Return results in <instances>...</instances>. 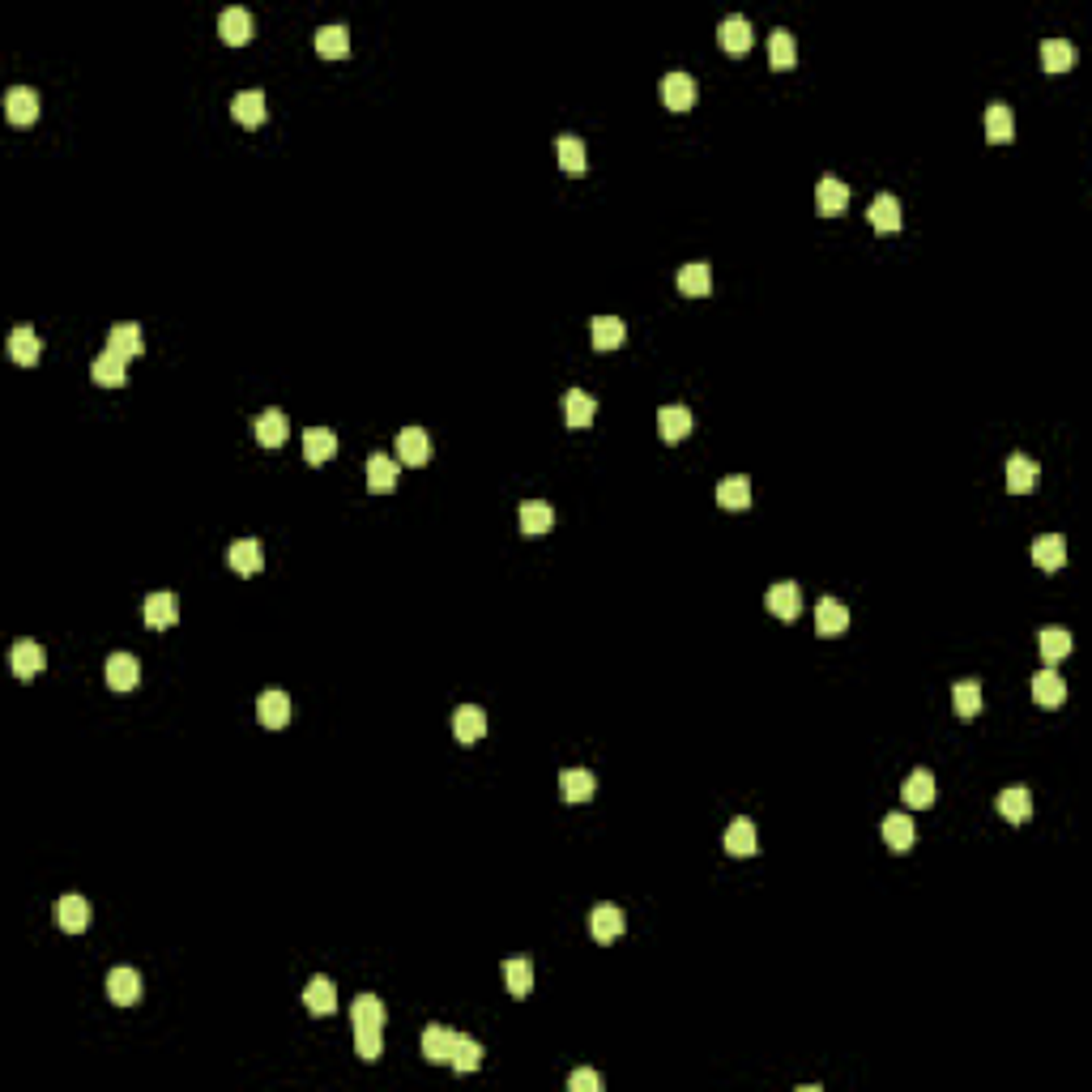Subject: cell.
Instances as JSON below:
<instances>
[{
    "label": "cell",
    "mask_w": 1092,
    "mask_h": 1092,
    "mask_svg": "<svg viewBox=\"0 0 1092 1092\" xmlns=\"http://www.w3.org/2000/svg\"><path fill=\"white\" fill-rule=\"evenodd\" d=\"M691 427H696V415H691L688 405H662L658 410V431L666 444H683L691 435Z\"/></svg>",
    "instance_id": "obj_1"
},
{
    "label": "cell",
    "mask_w": 1092,
    "mask_h": 1092,
    "mask_svg": "<svg viewBox=\"0 0 1092 1092\" xmlns=\"http://www.w3.org/2000/svg\"><path fill=\"white\" fill-rule=\"evenodd\" d=\"M662 102L670 112H691L696 107V77L688 73H666L662 77Z\"/></svg>",
    "instance_id": "obj_2"
},
{
    "label": "cell",
    "mask_w": 1092,
    "mask_h": 1092,
    "mask_svg": "<svg viewBox=\"0 0 1092 1092\" xmlns=\"http://www.w3.org/2000/svg\"><path fill=\"white\" fill-rule=\"evenodd\" d=\"M5 116H9V124H18V129L34 124L39 120V94H34L31 86H13V90L5 94Z\"/></svg>",
    "instance_id": "obj_3"
},
{
    "label": "cell",
    "mask_w": 1092,
    "mask_h": 1092,
    "mask_svg": "<svg viewBox=\"0 0 1092 1092\" xmlns=\"http://www.w3.org/2000/svg\"><path fill=\"white\" fill-rule=\"evenodd\" d=\"M431 457V440H427L423 427H402L397 431V461L402 466H427Z\"/></svg>",
    "instance_id": "obj_4"
},
{
    "label": "cell",
    "mask_w": 1092,
    "mask_h": 1092,
    "mask_svg": "<svg viewBox=\"0 0 1092 1092\" xmlns=\"http://www.w3.org/2000/svg\"><path fill=\"white\" fill-rule=\"evenodd\" d=\"M751 39H756V31H751V21L743 18V13H730V18L717 26V43L730 51V56H743V51H751Z\"/></svg>",
    "instance_id": "obj_5"
},
{
    "label": "cell",
    "mask_w": 1092,
    "mask_h": 1092,
    "mask_svg": "<svg viewBox=\"0 0 1092 1092\" xmlns=\"http://www.w3.org/2000/svg\"><path fill=\"white\" fill-rule=\"evenodd\" d=\"M1037 483H1042V466L1032 461V457L1016 453L1012 461H1007V491L1012 496H1029V491H1037Z\"/></svg>",
    "instance_id": "obj_6"
},
{
    "label": "cell",
    "mask_w": 1092,
    "mask_h": 1092,
    "mask_svg": "<svg viewBox=\"0 0 1092 1092\" xmlns=\"http://www.w3.org/2000/svg\"><path fill=\"white\" fill-rule=\"evenodd\" d=\"M589 931H594L597 943H615L619 935L627 931V918L619 905H597L594 913H589Z\"/></svg>",
    "instance_id": "obj_7"
},
{
    "label": "cell",
    "mask_w": 1092,
    "mask_h": 1092,
    "mask_svg": "<svg viewBox=\"0 0 1092 1092\" xmlns=\"http://www.w3.org/2000/svg\"><path fill=\"white\" fill-rule=\"evenodd\" d=\"M9 666H13V675L18 678H34V675H43V666H48V653H43L39 640H18L13 653H9Z\"/></svg>",
    "instance_id": "obj_8"
},
{
    "label": "cell",
    "mask_w": 1092,
    "mask_h": 1092,
    "mask_svg": "<svg viewBox=\"0 0 1092 1092\" xmlns=\"http://www.w3.org/2000/svg\"><path fill=\"white\" fill-rule=\"evenodd\" d=\"M850 627V610H845V602L840 597H819L815 607V632L819 636H840Z\"/></svg>",
    "instance_id": "obj_9"
},
{
    "label": "cell",
    "mask_w": 1092,
    "mask_h": 1092,
    "mask_svg": "<svg viewBox=\"0 0 1092 1092\" xmlns=\"http://www.w3.org/2000/svg\"><path fill=\"white\" fill-rule=\"evenodd\" d=\"M39 354H43V337L34 334L31 324H18L9 334V359L13 363H21V367H34L39 363Z\"/></svg>",
    "instance_id": "obj_10"
},
{
    "label": "cell",
    "mask_w": 1092,
    "mask_h": 1092,
    "mask_svg": "<svg viewBox=\"0 0 1092 1092\" xmlns=\"http://www.w3.org/2000/svg\"><path fill=\"white\" fill-rule=\"evenodd\" d=\"M764 602H769L772 615L789 623V619H799V610H802V589L794 585V580H777V585L769 589V597H764Z\"/></svg>",
    "instance_id": "obj_11"
},
{
    "label": "cell",
    "mask_w": 1092,
    "mask_h": 1092,
    "mask_svg": "<svg viewBox=\"0 0 1092 1092\" xmlns=\"http://www.w3.org/2000/svg\"><path fill=\"white\" fill-rule=\"evenodd\" d=\"M756 850H759V837H756V824L751 819H734L726 828V853L730 858H756Z\"/></svg>",
    "instance_id": "obj_12"
},
{
    "label": "cell",
    "mask_w": 1092,
    "mask_h": 1092,
    "mask_svg": "<svg viewBox=\"0 0 1092 1092\" xmlns=\"http://www.w3.org/2000/svg\"><path fill=\"white\" fill-rule=\"evenodd\" d=\"M1032 564L1042 567V572H1058V567L1067 564V538L1062 534H1042L1037 542H1032Z\"/></svg>",
    "instance_id": "obj_13"
},
{
    "label": "cell",
    "mask_w": 1092,
    "mask_h": 1092,
    "mask_svg": "<svg viewBox=\"0 0 1092 1092\" xmlns=\"http://www.w3.org/2000/svg\"><path fill=\"white\" fill-rule=\"evenodd\" d=\"M107 683H112V691H132L137 683H142V666H137V658L132 653H112L107 658Z\"/></svg>",
    "instance_id": "obj_14"
},
{
    "label": "cell",
    "mask_w": 1092,
    "mask_h": 1092,
    "mask_svg": "<svg viewBox=\"0 0 1092 1092\" xmlns=\"http://www.w3.org/2000/svg\"><path fill=\"white\" fill-rule=\"evenodd\" d=\"M107 994H112V1003H120V1007H132V1003L142 999V977H137V969H112L107 973Z\"/></svg>",
    "instance_id": "obj_15"
},
{
    "label": "cell",
    "mask_w": 1092,
    "mask_h": 1092,
    "mask_svg": "<svg viewBox=\"0 0 1092 1092\" xmlns=\"http://www.w3.org/2000/svg\"><path fill=\"white\" fill-rule=\"evenodd\" d=\"M999 815L1007 819V824H1029L1032 819V794L1024 785H1007L999 794Z\"/></svg>",
    "instance_id": "obj_16"
},
{
    "label": "cell",
    "mask_w": 1092,
    "mask_h": 1092,
    "mask_svg": "<svg viewBox=\"0 0 1092 1092\" xmlns=\"http://www.w3.org/2000/svg\"><path fill=\"white\" fill-rule=\"evenodd\" d=\"M56 921H61V931H69V935L86 931V926H90V905H86V896H61L56 900Z\"/></svg>",
    "instance_id": "obj_17"
},
{
    "label": "cell",
    "mask_w": 1092,
    "mask_h": 1092,
    "mask_svg": "<svg viewBox=\"0 0 1092 1092\" xmlns=\"http://www.w3.org/2000/svg\"><path fill=\"white\" fill-rule=\"evenodd\" d=\"M226 564L239 572V577H253V572H261V542L256 538H235L231 551H226Z\"/></svg>",
    "instance_id": "obj_18"
},
{
    "label": "cell",
    "mask_w": 1092,
    "mask_h": 1092,
    "mask_svg": "<svg viewBox=\"0 0 1092 1092\" xmlns=\"http://www.w3.org/2000/svg\"><path fill=\"white\" fill-rule=\"evenodd\" d=\"M453 734L457 743H478L486 734V713L478 704H461L453 713Z\"/></svg>",
    "instance_id": "obj_19"
},
{
    "label": "cell",
    "mask_w": 1092,
    "mask_h": 1092,
    "mask_svg": "<svg viewBox=\"0 0 1092 1092\" xmlns=\"http://www.w3.org/2000/svg\"><path fill=\"white\" fill-rule=\"evenodd\" d=\"M397 486V461L385 453H372L367 457V491H375V496H389Z\"/></svg>",
    "instance_id": "obj_20"
},
{
    "label": "cell",
    "mask_w": 1092,
    "mask_h": 1092,
    "mask_svg": "<svg viewBox=\"0 0 1092 1092\" xmlns=\"http://www.w3.org/2000/svg\"><path fill=\"white\" fill-rule=\"evenodd\" d=\"M256 717H261V726L282 730L286 721H291V696H286V691H265V696L256 700Z\"/></svg>",
    "instance_id": "obj_21"
},
{
    "label": "cell",
    "mask_w": 1092,
    "mask_h": 1092,
    "mask_svg": "<svg viewBox=\"0 0 1092 1092\" xmlns=\"http://www.w3.org/2000/svg\"><path fill=\"white\" fill-rule=\"evenodd\" d=\"M107 350H116L120 359H137V354L145 350V337H142V324H112V334H107Z\"/></svg>",
    "instance_id": "obj_22"
},
{
    "label": "cell",
    "mask_w": 1092,
    "mask_h": 1092,
    "mask_svg": "<svg viewBox=\"0 0 1092 1092\" xmlns=\"http://www.w3.org/2000/svg\"><path fill=\"white\" fill-rule=\"evenodd\" d=\"M845 205H850V188L840 180H819V188H815V210L824 213V218H837V213H845Z\"/></svg>",
    "instance_id": "obj_23"
},
{
    "label": "cell",
    "mask_w": 1092,
    "mask_h": 1092,
    "mask_svg": "<svg viewBox=\"0 0 1092 1092\" xmlns=\"http://www.w3.org/2000/svg\"><path fill=\"white\" fill-rule=\"evenodd\" d=\"M337 453V435L329 431V427H307L304 431V457L307 466H324L329 457Z\"/></svg>",
    "instance_id": "obj_24"
},
{
    "label": "cell",
    "mask_w": 1092,
    "mask_h": 1092,
    "mask_svg": "<svg viewBox=\"0 0 1092 1092\" xmlns=\"http://www.w3.org/2000/svg\"><path fill=\"white\" fill-rule=\"evenodd\" d=\"M175 619H180V597L175 594H150L145 597V623H150L154 632L171 627Z\"/></svg>",
    "instance_id": "obj_25"
},
{
    "label": "cell",
    "mask_w": 1092,
    "mask_h": 1092,
    "mask_svg": "<svg viewBox=\"0 0 1092 1092\" xmlns=\"http://www.w3.org/2000/svg\"><path fill=\"white\" fill-rule=\"evenodd\" d=\"M218 34H223V43H231V48H243V43L253 39V13L226 9L223 18H218Z\"/></svg>",
    "instance_id": "obj_26"
},
{
    "label": "cell",
    "mask_w": 1092,
    "mask_h": 1092,
    "mask_svg": "<svg viewBox=\"0 0 1092 1092\" xmlns=\"http://www.w3.org/2000/svg\"><path fill=\"white\" fill-rule=\"evenodd\" d=\"M453 1042H457L453 1029H444V1024H427L423 1029V1058L427 1062H448L453 1058Z\"/></svg>",
    "instance_id": "obj_27"
},
{
    "label": "cell",
    "mask_w": 1092,
    "mask_h": 1092,
    "mask_svg": "<svg viewBox=\"0 0 1092 1092\" xmlns=\"http://www.w3.org/2000/svg\"><path fill=\"white\" fill-rule=\"evenodd\" d=\"M986 137H990L994 145H1007L1016 137V116L1007 102H990V107H986Z\"/></svg>",
    "instance_id": "obj_28"
},
{
    "label": "cell",
    "mask_w": 1092,
    "mask_h": 1092,
    "mask_svg": "<svg viewBox=\"0 0 1092 1092\" xmlns=\"http://www.w3.org/2000/svg\"><path fill=\"white\" fill-rule=\"evenodd\" d=\"M594 789H597V781H594V772L589 769H564L559 772V794H564L567 802H589L594 799Z\"/></svg>",
    "instance_id": "obj_29"
},
{
    "label": "cell",
    "mask_w": 1092,
    "mask_h": 1092,
    "mask_svg": "<svg viewBox=\"0 0 1092 1092\" xmlns=\"http://www.w3.org/2000/svg\"><path fill=\"white\" fill-rule=\"evenodd\" d=\"M124 363L129 359H120L116 350H102L99 359L90 363V375H94V385H102V389H120L129 375H124Z\"/></svg>",
    "instance_id": "obj_30"
},
{
    "label": "cell",
    "mask_w": 1092,
    "mask_h": 1092,
    "mask_svg": "<svg viewBox=\"0 0 1092 1092\" xmlns=\"http://www.w3.org/2000/svg\"><path fill=\"white\" fill-rule=\"evenodd\" d=\"M286 435H291V418H286L282 410H265V415L256 418V444L278 448V444H286Z\"/></svg>",
    "instance_id": "obj_31"
},
{
    "label": "cell",
    "mask_w": 1092,
    "mask_h": 1092,
    "mask_svg": "<svg viewBox=\"0 0 1092 1092\" xmlns=\"http://www.w3.org/2000/svg\"><path fill=\"white\" fill-rule=\"evenodd\" d=\"M504 986L512 990V999H529L534 990V964L526 956H508L504 961Z\"/></svg>",
    "instance_id": "obj_32"
},
{
    "label": "cell",
    "mask_w": 1092,
    "mask_h": 1092,
    "mask_svg": "<svg viewBox=\"0 0 1092 1092\" xmlns=\"http://www.w3.org/2000/svg\"><path fill=\"white\" fill-rule=\"evenodd\" d=\"M900 799L909 802V807H931L935 802V777L926 769H913L909 777H905V785H900Z\"/></svg>",
    "instance_id": "obj_33"
},
{
    "label": "cell",
    "mask_w": 1092,
    "mask_h": 1092,
    "mask_svg": "<svg viewBox=\"0 0 1092 1092\" xmlns=\"http://www.w3.org/2000/svg\"><path fill=\"white\" fill-rule=\"evenodd\" d=\"M304 1003H307V1012H312V1016H334L337 1012L334 981H329V977H312V981H307V990H304Z\"/></svg>",
    "instance_id": "obj_34"
},
{
    "label": "cell",
    "mask_w": 1092,
    "mask_h": 1092,
    "mask_svg": "<svg viewBox=\"0 0 1092 1092\" xmlns=\"http://www.w3.org/2000/svg\"><path fill=\"white\" fill-rule=\"evenodd\" d=\"M769 64L781 73L799 64V43H794V34H789L785 26H777V31L769 34Z\"/></svg>",
    "instance_id": "obj_35"
},
{
    "label": "cell",
    "mask_w": 1092,
    "mask_h": 1092,
    "mask_svg": "<svg viewBox=\"0 0 1092 1092\" xmlns=\"http://www.w3.org/2000/svg\"><path fill=\"white\" fill-rule=\"evenodd\" d=\"M1032 700L1042 708H1058L1062 700H1067V683H1062L1058 670H1042V675L1032 678Z\"/></svg>",
    "instance_id": "obj_36"
},
{
    "label": "cell",
    "mask_w": 1092,
    "mask_h": 1092,
    "mask_svg": "<svg viewBox=\"0 0 1092 1092\" xmlns=\"http://www.w3.org/2000/svg\"><path fill=\"white\" fill-rule=\"evenodd\" d=\"M717 504L730 508V512H743V508L751 504V478L743 474H730L717 483Z\"/></svg>",
    "instance_id": "obj_37"
},
{
    "label": "cell",
    "mask_w": 1092,
    "mask_h": 1092,
    "mask_svg": "<svg viewBox=\"0 0 1092 1092\" xmlns=\"http://www.w3.org/2000/svg\"><path fill=\"white\" fill-rule=\"evenodd\" d=\"M316 51L324 61H346L350 56V31L346 26H321L316 31Z\"/></svg>",
    "instance_id": "obj_38"
},
{
    "label": "cell",
    "mask_w": 1092,
    "mask_h": 1092,
    "mask_svg": "<svg viewBox=\"0 0 1092 1092\" xmlns=\"http://www.w3.org/2000/svg\"><path fill=\"white\" fill-rule=\"evenodd\" d=\"M231 116L243 124V129H256L265 120V94L261 90H239L231 99Z\"/></svg>",
    "instance_id": "obj_39"
},
{
    "label": "cell",
    "mask_w": 1092,
    "mask_h": 1092,
    "mask_svg": "<svg viewBox=\"0 0 1092 1092\" xmlns=\"http://www.w3.org/2000/svg\"><path fill=\"white\" fill-rule=\"evenodd\" d=\"M678 291L691 294V299H704L708 291H713V269H708L704 261H691L678 269Z\"/></svg>",
    "instance_id": "obj_40"
},
{
    "label": "cell",
    "mask_w": 1092,
    "mask_h": 1092,
    "mask_svg": "<svg viewBox=\"0 0 1092 1092\" xmlns=\"http://www.w3.org/2000/svg\"><path fill=\"white\" fill-rule=\"evenodd\" d=\"M900 223H905V218H900V201H896V197H892V193L875 197V205H870V226H875V231H883V235H892V231H900Z\"/></svg>",
    "instance_id": "obj_41"
},
{
    "label": "cell",
    "mask_w": 1092,
    "mask_h": 1092,
    "mask_svg": "<svg viewBox=\"0 0 1092 1092\" xmlns=\"http://www.w3.org/2000/svg\"><path fill=\"white\" fill-rule=\"evenodd\" d=\"M448 1067H453V1072H461V1075L478 1072V1067H483V1045H478L474 1037H466V1032H457L453 1058H448Z\"/></svg>",
    "instance_id": "obj_42"
},
{
    "label": "cell",
    "mask_w": 1092,
    "mask_h": 1092,
    "mask_svg": "<svg viewBox=\"0 0 1092 1092\" xmlns=\"http://www.w3.org/2000/svg\"><path fill=\"white\" fill-rule=\"evenodd\" d=\"M559 167H564V175H572V180H580L585 175V167H589V158H585V145H580V137H572V132H564L559 137Z\"/></svg>",
    "instance_id": "obj_43"
},
{
    "label": "cell",
    "mask_w": 1092,
    "mask_h": 1092,
    "mask_svg": "<svg viewBox=\"0 0 1092 1092\" xmlns=\"http://www.w3.org/2000/svg\"><path fill=\"white\" fill-rule=\"evenodd\" d=\"M880 832H883V840H888V850H896V853H905L913 845V837H918V832H913V819L900 815V811H892V815L883 819Z\"/></svg>",
    "instance_id": "obj_44"
},
{
    "label": "cell",
    "mask_w": 1092,
    "mask_h": 1092,
    "mask_svg": "<svg viewBox=\"0 0 1092 1092\" xmlns=\"http://www.w3.org/2000/svg\"><path fill=\"white\" fill-rule=\"evenodd\" d=\"M555 526V508L542 504V499H526L521 504V534H546Z\"/></svg>",
    "instance_id": "obj_45"
},
{
    "label": "cell",
    "mask_w": 1092,
    "mask_h": 1092,
    "mask_svg": "<svg viewBox=\"0 0 1092 1092\" xmlns=\"http://www.w3.org/2000/svg\"><path fill=\"white\" fill-rule=\"evenodd\" d=\"M354 1054L363 1062H375L385 1054V1032H380V1024H354Z\"/></svg>",
    "instance_id": "obj_46"
},
{
    "label": "cell",
    "mask_w": 1092,
    "mask_h": 1092,
    "mask_svg": "<svg viewBox=\"0 0 1092 1092\" xmlns=\"http://www.w3.org/2000/svg\"><path fill=\"white\" fill-rule=\"evenodd\" d=\"M627 337V324L619 316H597L594 321V350H619Z\"/></svg>",
    "instance_id": "obj_47"
},
{
    "label": "cell",
    "mask_w": 1092,
    "mask_h": 1092,
    "mask_svg": "<svg viewBox=\"0 0 1092 1092\" xmlns=\"http://www.w3.org/2000/svg\"><path fill=\"white\" fill-rule=\"evenodd\" d=\"M594 415H597V402H594L589 393L572 389V393L564 397V418H567V427H589V423H594Z\"/></svg>",
    "instance_id": "obj_48"
},
{
    "label": "cell",
    "mask_w": 1092,
    "mask_h": 1092,
    "mask_svg": "<svg viewBox=\"0 0 1092 1092\" xmlns=\"http://www.w3.org/2000/svg\"><path fill=\"white\" fill-rule=\"evenodd\" d=\"M951 704H956V717H961V721L977 717V708H981L977 678H964V683H956V688H951Z\"/></svg>",
    "instance_id": "obj_49"
},
{
    "label": "cell",
    "mask_w": 1092,
    "mask_h": 1092,
    "mask_svg": "<svg viewBox=\"0 0 1092 1092\" xmlns=\"http://www.w3.org/2000/svg\"><path fill=\"white\" fill-rule=\"evenodd\" d=\"M1042 64H1045V73H1067L1075 64V48L1067 39H1045L1042 43Z\"/></svg>",
    "instance_id": "obj_50"
},
{
    "label": "cell",
    "mask_w": 1092,
    "mask_h": 1092,
    "mask_svg": "<svg viewBox=\"0 0 1092 1092\" xmlns=\"http://www.w3.org/2000/svg\"><path fill=\"white\" fill-rule=\"evenodd\" d=\"M1037 645H1042V658L1050 662V666H1058V662L1072 653V632H1062V627H1045Z\"/></svg>",
    "instance_id": "obj_51"
},
{
    "label": "cell",
    "mask_w": 1092,
    "mask_h": 1092,
    "mask_svg": "<svg viewBox=\"0 0 1092 1092\" xmlns=\"http://www.w3.org/2000/svg\"><path fill=\"white\" fill-rule=\"evenodd\" d=\"M350 1024H385V1003L375 994H359L350 1003Z\"/></svg>",
    "instance_id": "obj_52"
},
{
    "label": "cell",
    "mask_w": 1092,
    "mask_h": 1092,
    "mask_svg": "<svg viewBox=\"0 0 1092 1092\" xmlns=\"http://www.w3.org/2000/svg\"><path fill=\"white\" fill-rule=\"evenodd\" d=\"M567 1088L572 1092H602V1075L589 1072V1067H580V1072L567 1075Z\"/></svg>",
    "instance_id": "obj_53"
}]
</instances>
